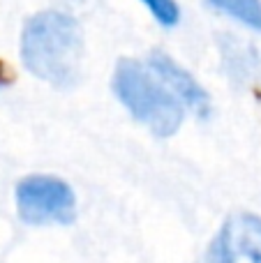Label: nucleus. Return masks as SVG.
Listing matches in <instances>:
<instances>
[{
	"label": "nucleus",
	"mask_w": 261,
	"mask_h": 263,
	"mask_svg": "<svg viewBox=\"0 0 261 263\" xmlns=\"http://www.w3.org/2000/svg\"><path fill=\"white\" fill-rule=\"evenodd\" d=\"M18 53L35 79L53 88L77 86L86 55L81 23L63 9H42L23 23Z\"/></svg>",
	"instance_id": "obj_1"
},
{
	"label": "nucleus",
	"mask_w": 261,
	"mask_h": 263,
	"mask_svg": "<svg viewBox=\"0 0 261 263\" xmlns=\"http://www.w3.org/2000/svg\"><path fill=\"white\" fill-rule=\"evenodd\" d=\"M111 90L120 106L157 139H169L183 127L188 109L146 60L120 58L111 77Z\"/></svg>",
	"instance_id": "obj_2"
},
{
	"label": "nucleus",
	"mask_w": 261,
	"mask_h": 263,
	"mask_svg": "<svg viewBox=\"0 0 261 263\" xmlns=\"http://www.w3.org/2000/svg\"><path fill=\"white\" fill-rule=\"evenodd\" d=\"M16 215L28 227H67L77 219L72 185L53 173H30L14 190Z\"/></svg>",
	"instance_id": "obj_3"
},
{
	"label": "nucleus",
	"mask_w": 261,
	"mask_h": 263,
	"mask_svg": "<svg viewBox=\"0 0 261 263\" xmlns=\"http://www.w3.org/2000/svg\"><path fill=\"white\" fill-rule=\"evenodd\" d=\"M208 263H261V215H231L213 240Z\"/></svg>",
	"instance_id": "obj_4"
},
{
	"label": "nucleus",
	"mask_w": 261,
	"mask_h": 263,
	"mask_svg": "<svg viewBox=\"0 0 261 263\" xmlns=\"http://www.w3.org/2000/svg\"><path fill=\"white\" fill-rule=\"evenodd\" d=\"M146 63L153 67V72L166 83L171 92L183 102V106L194 114L197 118H208L213 109V100L208 95V90L199 83V79L194 77L190 69H185L174 55L164 53V51H153L146 58Z\"/></svg>",
	"instance_id": "obj_5"
},
{
	"label": "nucleus",
	"mask_w": 261,
	"mask_h": 263,
	"mask_svg": "<svg viewBox=\"0 0 261 263\" xmlns=\"http://www.w3.org/2000/svg\"><path fill=\"white\" fill-rule=\"evenodd\" d=\"M213 12L261 35V0H206Z\"/></svg>",
	"instance_id": "obj_6"
},
{
	"label": "nucleus",
	"mask_w": 261,
	"mask_h": 263,
	"mask_svg": "<svg viewBox=\"0 0 261 263\" xmlns=\"http://www.w3.org/2000/svg\"><path fill=\"white\" fill-rule=\"evenodd\" d=\"M151 12V16L162 28H174L180 21V7L176 0H139Z\"/></svg>",
	"instance_id": "obj_7"
}]
</instances>
